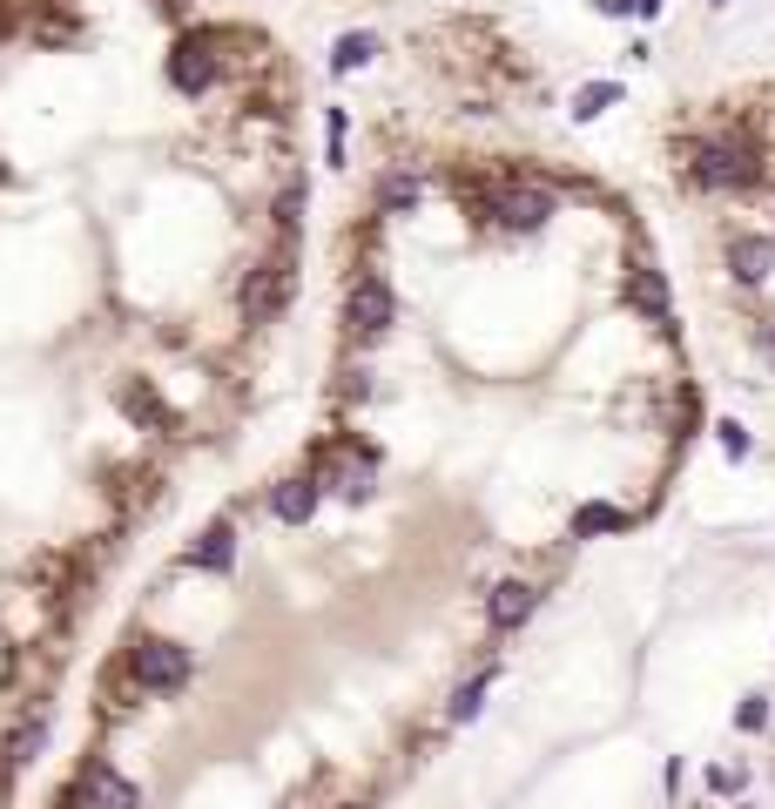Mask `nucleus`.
<instances>
[{
  "label": "nucleus",
  "mask_w": 775,
  "mask_h": 809,
  "mask_svg": "<svg viewBox=\"0 0 775 809\" xmlns=\"http://www.w3.org/2000/svg\"><path fill=\"white\" fill-rule=\"evenodd\" d=\"M553 189L547 182H533V176H506V182H492L486 189V216L499 229H513V237H526V229H547L553 223Z\"/></svg>",
  "instance_id": "nucleus-1"
},
{
  "label": "nucleus",
  "mask_w": 775,
  "mask_h": 809,
  "mask_svg": "<svg viewBox=\"0 0 775 809\" xmlns=\"http://www.w3.org/2000/svg\"><path fill=\"white\" fill-rule=\"evenodd\" d=\"M290 297H297V250L284 243V257L257 263V277L243 284V318H250V324H270Z\"/></svg>",
  "instance_id": "nucleus-2"
},
{
  "label": "nucleus",
  "mask_w": 775,
  "mask_h": 809,
  "mask_svg": "<svg viewBox=\"0 0 775 809\" xmlns=\"http://www.w3.org/2000/svg\"><path fill=\"white\" fill-rule=\"evenodd\" d=\"M392 318H398V297H392L384 277H358L351 290H344V331H351L358 344H378L384 331H392Z\"/></svg>",
  "instance_id": "nucleus-3"
},
{
  "label": "nucleus",
  "mask_w": 775,
  "mask_h": 809,
  "mask_svg": "<svg viewBox=\"0 0 775 809\" xmlns=\"http://www.w3.org/2000/svg\"><path fill=\"white\" fill-rule=\"evenodd\" d=\"M688 176L702 182V189H749L755 182V156L742 142H702L694 148V163H688Z\"/></svg>",
  "instance_id": "nucleus-4"
},
{
  "label": "nucleus",
  "mask_w": 775,
  "mask_h": 809,
  "mask_svg": "<svg viewBox=\"0 0 775 809\" xmlns=\"http://www.w3.org/2000/svg\"><path fill=\"white\" fill-rule=\"evenodd\" d=\"M223 74V55H216V34H182L176 55H169V82L182 95H210Z\"/></svg>",
  "instance_id": "nucleus-5"
},
{
  "label": "nucleus",
  "mask_w": 775,
  "mask_h": 809,
  "mask_svg": "<svg viewBox=\"0 0 775 809\" xmlns=\"http://www.w3.org/2000/svg\"><path fill=\"white\" fill-rule=\"evenodd\" d=\"M129 675H135L142 688H155V695H169V688L189 681V654H182L176 641H135V647H129Z\"/></svg>",
  "instance_id": "nucleus-6"
},
{
  "label": "nucleus",
  "mask_w": 775,
  "mask_h": 809,
  "mask_svg": "<svg viewBox=\"0 0 775 809\" xmlns=\"http://www.w3.org/2000/svg\"><path fill=\"white\" fill-rule=\"evenodd\" d=\"M533 607H539V587H533V581H499V587H492V600H486V621H492L499 634H513Z\"/></svg>",
  "instance_id": "nucleus-7"
},
{
  "label": "nucleus",
  "mask_w": 775,
  "mask_h": 809,
  "mask_svg": "<svg viewBox=\"0 0 775 809\" xmlns=\"http://www.w3.org/2000/svg\"><path fill=\"white\" fill-rule=\"evenodd\" d=\"M88 802H95V809H135L142 796H135L129 776H115V769H95V776L74 789V809H88Z\"/></svg>",
  "instance_id": "nucleus-8"
},
{
  "label": "nucleus",
  "mask_w": 775,
  "mask_h": 809,
  "mask_svg": "<svg viewBox=\"0 0 775 809\" xmlns=\"http://www.w3.org/2000/svg\"><path fill=\"white\" fill-rule=\"evenodd\" d=\"M189 567H203V573H229V567H237V526L216 520V526L196 539V547H189Z\"/></svg>",
  "instance_id": "nucleus-9"
},
{
  "label": "nucleus",
  "mask_w": 775,
  "mask_h": 809,
  "mask_svg": "<svg viewBox=\"0 0 775 809\" xmlns=\"http://www.w3.org/2000/svg\"><path fill=\"white\" fill-rule=\"evenodd\" d=\"M318 492H324L318 479H284L277 492H270V513H277L284 526H303L310 513H318Z\"/></svg>",
  "instance_id": "nucleus-10"
},
{
  "label": "nucleus",
  "mask_w": 775,
  "mask_h": 809,
  "mask_svg": "<svg viewBox=\"0 0 775 809\" xmlns=\"http://www.w3.org/2000/svg\"><path fill=\"white\" fill-rule=\"evenodd\" d=\"M628 297H634V311H647L654 324H668V284H661V270H634V277H628Z\"/></svg>",
  "instance_id": "nucleus-11"
},
{
  "label": "nucleus",
  "mask_w": 775,
  "mask_h": 809,
  "mask_svg": "<svg viewBox=\"0 0 775 809\" xmlns=\"http://www.w3.org/2000/svg\"><path fill=\"white\" fill-rule=\"evenodd\" d=\"M728 263H735V277H742V284H762V277H768V263H775V243L742 237V243L728 250Z\"/></svg>",
  "instance_id": "nucleus-12"
},
{
  "label": "nucleus",
  "mask_w": 775,
  "mask_h": 809,
  "mask_svg": "<svg viewBox=\"0 0 775 809\" xmlns=\"http://www.w3.org/2000/svg\"><path fill=\"white\" fill-rule=\"evenodd\" d=\"M41 742H48V715H27L8 736V769H27L34 756H41Z\"/></svg>",
  "instance_id": "nucleus-13"
},
{
  "label": "nucleus",
  "mask_w": 775,
  "mask_h": 809,
  "mask_svg": "<svg viewBox=\"0 0 775 809\" xmlns=\"http://www.w3.org/2000/svg\"><path fill=\"white\" fill-rule=\"evenodd\" d=\"M371 55H378V34H365V27H358V34H344V41L331 48V68H337V74H351V68H365Z\"/></svg>",
  "instance_id": "nucleus-14"
},
{
  "label": "nucleus",
  "mask_w": 775,
  "mask_h": 809,
  "mask_svg": "<svg viewBox=\"0 0 775 809\" xmlns=\"http://www.w3.org/2000/svg\"><path fill=\"white\" fill-rule=\"evenodd\" d=\"M620 526H628V513H620V507H580V513H573V539H594V533H620Z\"/></svg>",
  "instance_id": "nucleus-15"
},
{
  "label": "nucleus",
  "mask_w": 775,
  "mask_h": 809,
  "mask_svg": "<svg viewBox=\"0 0 775 809\" xmlns=\"http://www.w3.org/2000/svg\"><path fill=\"white\" fill-rule=\"evenodd\" d=\"M418 189H425V182H418L412 169H392V176L378 182V203H384V210H412V203H418Z\"/></svg>",
  "instance_id": "nucleus-16"
},
{
  "label": "nucleus",
  "mask_w": 775,
  "mask_h": 809,
  "mask_svg": "<svg viewBox=\"0 0 775 809\" xmlns=\"http://www.w3.org/2000/svg\"><path fill=\"white\" fill-rule=\"evenodd\" d=\"M486 688H492V668H486V675H473V681L458 688V702H452V722H473V715H479V702H486Z\"/></svg>",
  "instance_id": "nucleus-17"
},
{
  "label": "nucleus",
  "mask_w": 775,
  "mask_h": 809,
  "mask_svg": "<svg viewBox=\"0 0 775 809\" xmlns=\"http://www.w3.org/2000/svg\"><path fill=\"white\" fill-rule=\"evenodd\" d=\"M607 102H620V88H613V82H594V88H580V95H573V115H580V122H594Z\"/></svg>",
  "instance_id": "nucleus-18"
},
{
  "label": "nucleus",
  "mask_w": 775,
  "mask_h": 809,
  "mask_svg": "<svg viewBox=\"0 0 775 809\" xmlns=\"http://www.w3.org/2000/svg\"><path fill=\"white\" fill-rule=\"evenodd\" d=\"M735 722H742V728H762V722H768V702H762V695H749V702H742V715H735Z\"/></svg>",
  "instance_id": "nucleus-19"
},
{
  "label": "nucleus",
  "mask_w": 775,
  "mask_h": 809,
  "mask_svg": "<svg viewBox=\"0 0 775 809\" xmlns=\"http://www.w3.org/2000/svg\"><path fill=\"white\" fill-rule=\"evenodd\" d=\"M722 445H728V459H742V452H749V432L728 418V426H722Z\"/></svg>",
  "instance_id": "nucleus-20"
},
{
  "label": "nucleus",
  "mask_w": 775,
  "mask_h": 809,
  "mask_svg": "<svg viewBox=\"0 0 775 809\" xmlns=\"http://www.w3.org/2000/svg\"><path fill=\"white\" fill-rule=\"evenodd\" d=\"M613 8H634V14H661V0H613Z\"/></svg>",
  "instance_id": "nucleus-21"
},
{
  "label": "nucleus",
  "mask_w": 775,
  "mask_h": 809,
  "mask_svg": "<svg viewBox=\"0 0 775 809\" xmlns=\"http://www.w3.org/2000/svg\"><path fill=\"white\" fill-rule=\"evenodd\" d=\"M715 8H722V0H715Z\"/></svg>",
  "instance_id": "nucleus-22"
}]
</instances>
